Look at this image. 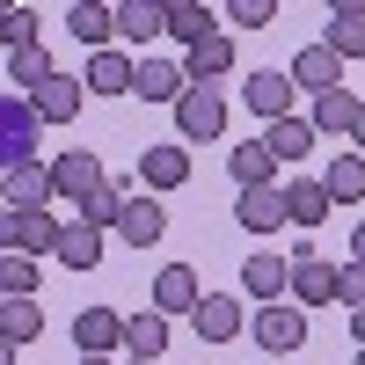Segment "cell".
<instances>
[{"instance_id":"4dcf8cb0","label":"cell","mask_w":365,"mask_h":365,"mask_svg":"<svg viewBox=\"0 0 365 365\" xmlns=\"http://www.w3.org/2000/svg\"><path fill=\"white\" fill-rule=\"evenodd\" d=\"M51 73H58V66H51V51H44V44H22V51H8V81H15V88H29V96H37V88H44Z\"/></svg>"},{"instance_id":"f1b7e54d","label":"cell","mask_w":365,"mask_h":365,"mask_svg":"<svg viewBox=\"0 0 365 365\" xmlns=\"http://www.w3.org/2000/svg\"><path fill=\"white\" fill-rule=\"evenodd\" d=\"M322 190L336 197V205H358L365 197V154H336V161L322 168Z\"/></svg>"},{"instance_id":"484cf974","label":"cell","mask_w":365,"mask_h":365,"mask_svg":"<svg viewBox=\"0 0 365 365\" xmlns=\"http://www.w3.org/2000/svg\"><path fill=\"white\" fill-rule=\"evenodd\" d=\"M358 110H365V96H351V88H329V96H314L307 125H314V132H351Z\"/></svg>"},{"instance_id":"4fadbf2b","label":"cell","mask_w":365,"mask_h":365,"mask_svg":"<svg viewBox=\"0 0 365 365\" xmlns=\"http://www.w3.org/2000/svg\"><path fill=\"white\" fill-rule=\"evenodd\" d=\"M190 182V154L182 146H146L139 154V190H182Z\"/></svg>"},{"instance_id":"9c48e42d","label":"cell","mask_w":365,"mask_h":365,"mask_svg":"<svg viewBox=\"0 0 365 365\" xmlns=\"http://www.w3.org/2000/svg\"><path fill=\"white\" fill-rule=\"evenodd\" d=\"M0 197H8V212H44V197H58L51 168H0Z\"/></svg>"},{"instance_id":"60d3db41","label":"cell","mask_w":365,"mask_h":365,"mask_svg":"<svg viewBox=\"0 0 365 365\" xmlns=\"http://www.w3.org/2000/svg\"><path fill=\"white\" fill-rule=\"evenodd\" d=\"M351 336H358V351H365V307H358V314H351Z\"/></svg>"},{"instance_id":"7c38bea8","label":"cell","mask_w":365,"mask_h":365,"mask_svg":"<svg viewBox=\"0 0 365 365\" xmlns=\"http://www.w3.org/2000/svg\"><path fill=\"white\" fill-rule=\"evenodd\" d=\"M190 322H197V336H205V344H234L241 329H249V322H241V299H234V292H205Z\"/></svg>"},{"instance_id":"8d00e7d4","label":"cell","mask_w":365,"mask_h":365,"mask_svg":"<svg viewBox=\"0 0 365 365\" xmlns=\"http://www.w3.org/2000/svg\"><path fill=\"white\" fill-rule=\"evenodd\" d=\"M0 37H8V51L37 44V8H8V22H0Z\"/></svg>"},{"instance_id":"e575fe53","label":"cell","mask_w":365,"mask_h":365,"mask_svg":"<svg viewBox=\"0 0 365 365\" xmlns=\"http://www.w3.org/2000/svg\"><path fill=\"white\" fill-rule=\"evenodd\" d=\"M125 205H132V190H125V182H103V190L81 205V220H88V227H117V220H125Z\"/></svg>"},{"instance_id":"f546056e","label":"cell","mask_w":365,"mask_h":365,"mask_svg":"<svg viewBox=\"0 0 365 365\" xmlns=\"http://www.w3.org/2000/svg\"><path fill=\"white\" fill-rule=\"evenodd\" d=\"M37 256H22V249H8L0 256V299H37Z\"/></svg>"},{"instance_id":"cb8c5ba5","label":"cell","mask_w":365,"mask_h":365,"mask_svg":"<svg viewBox=\"0 0 365 365\" xmlns=\"http://www.w3.org/2000/svg\"><path fill=\"white\" fill-rule=\"evenodd\" d=\"M263 146H270V154H278V161H307L314 146H322V132L307 125V117H278V125L263 132Z\"/></svg>"},{"instance_id":"d590c367","label":"cell","mask_w":365,"mask_h":365,"mask_svg":"<svg viewBox=\"0 0 365 365\" xmlns=\"http://www.w3.org/2000/svg\"><path fill=\"white\" fill-rule=\"evenodd\" d=\"M227 22H241V29H270V22H278V0H234Z\"/></svg>"},{"instance_id":"8fae6325","label":"cell","mask_w":365,"mask_h":365,"mask_svg":"<svg viewBox=\"0 0 365 365\" xmlns=\"http://www.w3.org/2000/svg\"><path fill=\"white\" fill-rule=\"evenodd\" d=\"M73 344H81V358H110L117 344H125V314H110V307H81V314H73Z\"/></svg>"},{"instance_id":"b9f144b4","label":"cell","mask_w":365,"mask_h":365,"mask_svg":"<svg viewBox=\"0 0 365 365\" xmlns=\"http://www.w3.org/2000/svg\"><path fill=\"white\" fill-rule=\"evenodd\" d=\"M81 365H110V358H81Z\"/></svg>"},{"instance_id":"5b68a950","label":"cell","mask_w":365,"mask_h":365,"mask_svg":"<svg viewBox=\"0 0 365 365\" xmlns=\"http://www.w3.org/2000/svg\"><path fill=\"white\" fill-rule=\"evenodd\" d=\"M175 132L182 139H220L227 132V96L220 88H190V96L175 103Z\"/></svg>"},{"instance_id":"30bf717a","label":"cell","mask_w":365,"mask_h":365,"mask_svg":"<svg viewBox=\"0 0 365 365\" xmlns=\"http://www.w3.org/2000/svg\"><path fill=\"white\" fill-rule=\"evenodd\" d=\"M241 103H249L263 125H278V117H292V73H270V66H256L249 73V88H241Z\"/></svg>"},{"instance_id":"ffe728a7","label":"cell","mask_w":365,"mask_h":365,"mask_svg":"<svg viewBox=\"0 0 365 365\" xmlns=\"http://www.w3.org/2000/svg\"><path fill=\"white\" fill-rule=\"evenodd\" d=\"M227 66H234V37H227V29H220V37H205L197 51H182V81H190V88H212Z\"/></svg>"},{"instance_id":"9a60e30c","label":"cell","mask_w":365,"mask_h":365,"mask_svg":"<svg viewBox=\"0 0 365 365\" xmlns=\"http://www.w3.org/2000/svg\"><path fill=\"white\" fill-rule=\"evenodd\" d=\"M197 270L190 263H168L161 278H154V314H197Z\"/></svg>"},{"instance_id":"4316f807","label":"cell","mask_w":365,"mask_h":365,"mask_svg":"<svg viewBox=\"0 0 365 365\" xmlns=\"http://www.w3.org/2000/svg\"><path fill=\"white\" fill-rule=\"evenodd\" d=\"M329 205H336V197H329L322 182H314V175L285 182V212H292V227H322V220H329Z\"/></svg>"},{"instance_id":"1f68e13d","label":"cell","mask_w":365,"mask_h":365,"mask_svg":"<svg viewBox=\"0 0 365 365\" xmlns=\"http://www.w3.org/2000/svg\"><path fill=\"white\" fill-rule=\"evenodd\" d=\"M37 329H44V314H37V299H0V344H29V336H37Z\"/></svg>"},{"instance_id":"74e56055","label":"cell","mask_w":365,"mask_h":365,"mask_svg":"<svg viewBox=\"0 0 365 365\" xmlns=\"http://www.w3.org/2000/svg\"><path fill=\"white\" fill-rule=\"evenodd\" d=\"M336 299H344L351 314L365 307V263H344V278H336Z\"/></svg>"},{"instance_id":"f35d334b","label":"cell","mask_w":365,"mask_h":365,"mask_svg":"<svg viewBox=\"0 0 365 365\" xmlns=\"http://www.w3.org/2000/svg\"><path fill=\"white\" fill-rule=\"evenodd\" d=\"M351 263H365V220H358V234H351Z\"/></svg>"},{"instance_id":"3957f363","label":"cell","mask_w":365,"mask_h":365,"mask_svg":"<svg viewBox=\"0 0 365 365\" xmlns=\"http://www.w3.org/2000/svg\"><path fill=\"white\" fill-rule=\"evenodd\" d=\"M51 182H58V197H66V205H88L110 175H103V161L88 154V146H66V154L51 161Z\"/></svg>"},{"instance_id":"6da1fadb","label":"cell","mask_w":365,"mask_h":365,"mask_svg":"<svg viewBox=\"0 0 365 365\" xmlns=\"http://www.w3.org/2000/svg\"><path fill=\"white\" fill-rule=\"evenodd\" d=\"M37 132H44V117H37L29 96H8V103H0V168H29Z\"/></svg>"},{"instance_id":"5bb4252c","label":"cell","mask_w":365,"mask_h":365,"mask_svg":"<svg viewBox=\"0 0 365 365\" xmlns=\"http://www.w3.org/2000/svg\"><path fill=\"white\" fill-rule=\"evenodd\" d=\"M29 103H37V117H44V125H66V117H81V103H88V81H73V73H51V81H44Z\"/></svg>"},{"instance_id":"836d02e7","label":"cell","mask_w":365,"mask_h":365,"mask_svg":"<svg viewBox=\"0 0 365 365\" xmlns=\"http://www.w3.org/2000/svg\"><path fill=\"white\" fill-rule=\"evenodd\" d=\"M168 37H182V44H205V37H220V29H212V15L205 8H190V0H168Z\"/></svg>"},{"instance_id":"ba28073f","label":"cell","mask_w":365,"mask_h":365,"mask_svg":"<svg viewBox=\"0 0 365 365\" xmlns=\"http://www.w3.org/2000/svg\"><path fill=\"white\" fill-rule=\"evenodd\" d=\"M292 88H307V96H329V88H344V58L329 51V44H307V51H292Z\"/></svg>"},{"instance_id":"603a6c76","label":"cell","mask_w":365,"mask_h":365,"mask_svg":"<svg viewBox=\"0 0 365 365\" xmlns=\"http://www.w3.org/2000/svg\"><path fill=\"white\" fill-rule=\"evenodd\" d=\"M161 29H168V0H117V37L146 44V37H161Z\"/></svg>"},{"instance_id":"d6a6232c","label":"cell","mask_w":365,"mask_h":365,"mask_svg":"<svg viewBox=\"0 0 365 365\" xmlns=\"http://www.w3.org/2000/svg\"><path fill=\"white\" fill-rule=\"evenodd\" d=\"M125 344H132V358H161L168 351V314H132L125 322Z\"/></svg>"},{"instance_id":"83f0119b","label":"cell","mask_w":365,"mask_h":365,"mask_svg":"<svg viewBox=\"0 0 365 365\" xmlns=\"http://www.w3.org/2000/svg\"><path fill=\"white\" fill-rule=\"evenodd\" d=\"M58 263H66V270H96V263H103V227H88V220H66Z\"/></svg>"},{"instance_id":"7a4b0ae2","label":"cell","mask_w":365,"mask_h":365,"mask_svg":"<svg viewBox=\"0 0 365 365\" xmlns=\"http://www.w3.org/2000/svg\"><path fill=\"white\" fill-rule=\"evenodd\" d=\"M8 249H22V256H58V241H66V220H51V212H8Z\"/></svg>"},{"instance_id":"277c9868","label":"cell","mask_w":365,"mask_h":365,"mask_svg":"<svg viewBox=\"0 0 365 365\" xmlns=\"http://www.w3.org/2000/svg\"><path fill=\"white\" fill-rule=\"evenodd\" d=\"M336 278H344V270L322 263L307 241L292 249V299H299V307H329V299H336Z\"/></svg>"},{"instance_id":"2e32d148","label":"cell","mask_w":365,"mask_h":365,"mask_svg":"<svg viewBox=\"0 0 365 365\" xmlns=\"http://www.w3.org/2000/svg\"><path fill=\"white\" fill-rule=\"evenodd\" d=\"M336 58H365V0H336L329 8V37H322Z\"/></svg>"},{"instance_id":"8992f818","label":"cell","mask_w":365,"mask_h":365,"mask_svg":"<svg viewBox=\"0 0 365 365\" xmlns=\"http://www.w3.org/2000/svg\"><path fill=\"white\" fill-rule=\"evenodd\" d=\"M249 329H256L263 351H299L307 344V307H299V299H278V307H263Z\"/></svg>"},{"instance_id":"ab89813d","label":"cell","mask_w":365,"mask_h":365,"mask_svg":"<svg viewBox=\"0 0 365 365\" xmlns=\"http://www.w3.org/2000/svg\"><path fill=\"white\" fill-rule=\"evenodd\" d=\"M351 146H358V154H365V110H358V125H351Z\"/></svg>"},{"instance_id":"7bdbcfd3","label":"cell","mask_w":365,"mask_h":365,"mask_svg":"<svg viewBox=\"0 0 365 365\" xmlns=\"http://www.w3.org/2000/svg\"><path fill=\"white\" fill-rule=\"evenodd\" d=\"M132 365H161V358H132Z\"/></svg>"},{"instance_id":"ac0fdd59","label":"cell","mask_w":365,"mask_h":365,"mask_svg":"<svg viewBox=\"0 0 365 365\" xmlns=\"http://www.w3.org/2000/svg\"><path fill=\"white\" fill-rule=\"evenodd\" d=\"M234 220L249 227V234H278L292 212H285V190L270 182V190H241V205H234Z\"/></svg>"},{"instance_id":"d6986e66","label":"cell","mask_w":365,"mask_h":365,"mask_svg":"<svg viewBox=\"0 0 365 365\" xmlns=\"http://www.w3.org/2000/svg\"><path fill=\"white\" fill-rule=\"evenodd\" d=\"M161 227H168V212L154 205V190H139V197L125 205V220H117V241H132V249H154Z\"/></svg>"},{"instance_id":"ee69618b","label":"cell","mask_w":365,"mask_h":365,"mask_svg":"<svg viewBox=\"0 0 365 365\" xmlns=\"http://www.w3.org/2000/svg\"><path fill=\"white\" fill-rule=\"evenodd\" d=\"M358 365H365V351H358Z\"/></svg>"},{"instance_id":"7402d4cb","label":"cell","mask_w":365,"mask_h":365,"mask_svg":"<svg viewBox=\"0 0 365 365\" xmlns=\"http://www.w3.org/2000/svg\"><path fill=\"white\" fill-rule=\"evenodd\" d=\"M132 81H139V66H132L117 44L88 58V96H132Z\"/></svg>"},{"instance_id":"44dd1931","label":"cell","mask_w":365,"mask_h":365,"mask_svg":"<svg viewBox=\"0 0 365 365\" xmlns=\"http://www.w3.org/2000/svg\"><path fill=\"white\" fill-rule=\"evenodd\" d=\"M66 29L88 44V58L96 51H110V37H117V8H96V0H73L66 8Z\"/></svg>"},{"instance_id":"d4e9b609","label":"cell","mask_w":365,"mask_h":365,"mask_svg":"<svg viewBox=\"0 0 365 365\" xmlns=\"http://www.w3.org/2000/svg\"><path fill=\"white\" fill-rule=\"evenodd\" d=\"M227 168H234V182H241V190H270L285 161H278V154H270V146L256 139V146H234V161H227Z\"/></svg>"},{"instance_id":"e0dca14e","label":"cell","mask_w":365,"mask_h":365,"mask_svg":"<svg viewBox=\"0 0 365 365\" xmlns=\"http://www.w3.org/2000/svg\"><path fill=\"white\" fill-rule=\"evenodd\" d=\"M132 96H146V103H182V96H190V81H182V66H175V58H139Z\"/></svg>"},{"instance_id":"52a82bcc","label":"cell","mask_w":365,"mask_h":365,"mask_svg":"<svg viewBox=\"0 0 365 365\" xmlns=\"http://www.w3.org/2000/svg\"><path fill=\"white\" fill-rule=\"evenodd\" d=\"M241 292L263 299V307H278V299L292 292V256H249L241 263Z\"/></svg>"}]
</instances>
